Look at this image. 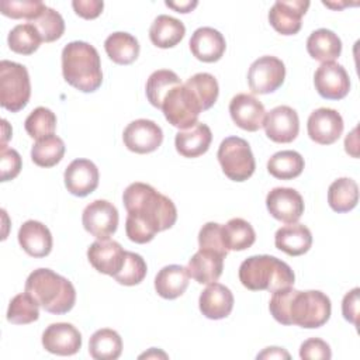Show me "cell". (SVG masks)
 <instances>
[{
  "label": "cell",
  "mask_w": 360,
  "mask_h": 360,
  "mask_svg": "<svg viewBox=\"0 0 360 360\" xmlns=\"http://www.w3.org/2000/svg\"><path fill=\"white\" fill-rule=\"evenodd\" d=\"M357 128H354L345 139V149L353 158H357Z\"/></svg>",
  "instance_id": "816d5d0a"
},
{
  "label": "cell",
  "mask_w": 360,
  "mask_h": 360,
  "mask_svg": "<svg viewBox=\"0 0 360 360\" xmlns=\"http://www.w3.org/2000/svg\"><path fill=\"white\" fill-rule=\"evenodd\" d=\"M212 141V132L207 124L197 122L191 128L181 129L176 134V150L184 158H198L204 155Z\"/></svg>",
  "instance_id": "d4e9b609"
},
{
  "label": "cell",
  "mask_w": 360,
  "mask_h": 360,
  "mask_svg": "<svg viewBox=\"0 0 360 360\" xmlns=\"http://www.w3.org/2000/svg\"><path fill=\"white\" fill-rule=\"evenodd\" d=\"M21 156L15 149L1 145L0 148V180L8 181L18 176L21 172Z\"/></svg>",
  "instance_id": "f6af8a7d"
},
{
  "label": "cell",
  "mask_w": 360,
  "mask_h": 360,
  "mask_svg": "<svg viewBox=\"0 0 360 360\" xmlns=\"http://www.w3.org/2000/svg\"><path fill=\"white\" fill-rule=\"evenodd\" d=\"M359 292L360 290L356 287L352 291H349L342 301V314L343 318L349 322H352L354 326L359 325Z\"/></svg>",
  "instance_id": "c3c4849f"
},
{
  "label": "cell",
  "mask_w": 360,
  "mask_h": 360,
  "mask_svg": "<svg viewBox=\"0 0 360 360\" xmlns=\"http://www.w3.org/2000/svg\"><path fill=\"white\" fill-rule=\"evenodd\" d=\"M198 98L202 111L211 108L217 98H218V93H219V87H218V82L217 79L210 75V73H195L191 77L187 79V82L184 83Z\"/></svg>",
  "instance_id": "f35d334b"
},
{
  "label": "cell",
  "mask_w": 360,
  "mask_h": 360,
  "mask_svg": "<svg viewBox=\"0 0 360 360\" xmlns=\"http://www.w3.org/2000/svg\"><path fill=\"white\" fill-rule=\"evenodd\" d=\"M31 96L30 75L24 65L1 60L0 62V104L3 108L17 112L22 110Z\"/></svg>",
  "instance_id": "8992f818"
},
{
  "label": "cell",
  "mask_w": 360,
  "mask_h": 360,
  "mask_svg": "<svg viewBox=\"0 0 360 360\" xmlns=\"http://www.w3.org/2000/svg\"><path fill=\"white\" fill-rule=\"evenodd\" d=\"M221 233L222 242L228 252L246 250L256 240L253 226L243 218H232L225 225H221Z\"/></svg>",
  "instance_id": "4dcf8cb0"
},
{
  "label": "cell",
  "mask_w": 360,
  "mask_h": 360,
  "mask_svg": "<svg viewBox=\"0 0 360 360\" xmlns=\"http://www.w3.org/2000/svg\"><path fill=\"white\" fill-rule=\"evenodd\" d=\"M104 49L114 63L131 65L139 55V42L134 35L118 31L107 37Z\"/></svg>",
  "instance_id": "f546056e"
},
{
  "label": "cell",
  "mask_w": 360,
  "mask_h": 360,
  "mask_svg": "<svg viewBox=\"0 0 360 360\" xmlns=\"http://www.w3.org/2000/svg\"><path fill=\"white\" fill-rule=\"evenodd\" d=\"M291 267L270 255L250 256L239 267V281L250 291L274 292L280 288L294 285Z\"/></svg>",
  "instance_id": "5b68a950"
},
{
  "label": "cell",
  "mask_w": 360,
  "mask_h": 360,
  "mask_svg": "<svg viewBox=\"0 0 360 360\" xmlns=\"http://www.w3.org/2000/svg\"><path fill=\"white\" fill-rule=\"evenodd\" d=\"M314 84L318 94L326 100H342L350 90L349 75L336 62H323L314 75Z\"/></svg>",
  "instance_id": "7c38bea8"
},
{
  "label": "cell",
  "mask_w": 360,
  "mask_h": 360,
  "mask_svg": "<svg viewBox=\"0 0 360 360\" xmlns=\"http://www.w3.org/2000/svg\"><path fill=\"white\" fill-rule=\"evenodd\" d=\"M125 252L115 240L97 239L87 249V259L98 273L114 277L124 264Z\"/></svg>",
  "instance_id": "d6986e66"
},
{
  "label": "cell",
  "mask_w": 360,
  "mask_h": 360,
  "mask_svg": "<svg viewBox=\"0 0 360 360\" xmlns=\"http://www.w3.org/2000/svg\"><path fill=\"white\" fill-rule=\"evenodd\" d=\"M308 7L307 0H278L269 11V22L278 34L294 35L301 30V20Z\"/></svg>",
  "instance_id": "2e32d148"
},
{
  "label": "cell",
  "mask_w": 360,
  "mask_h": 360,
  "mask_svg": "<svg viewBox=\"0 0 360 360\" xmlns=\"http://www.w3.org/2000/svg\"><path fill=\"white\" fill-rule=\"evenodd\" d=\"M307 51L311 58L319 62H333L342 52L340 38L330 30L319 28L311 32L307 39Z\"/></svg>",
  "instance_id": "f1b7e54d"
},
{
  "label": "cell",
  "mask_w": 360,
  "mask_h": 360,
  "mask_svg": "<svg viewBox=\"0 0 360 360\" xmlns=\"http://www.w3.org/2000/svg\"><path fill=\"white\" fill-rule=\"evenodd\" d=\"M122 201L128 212L125 232L135 243L150 242L158 232L172 228L177 219L174 202L146 183L129 184Z\"/></svg>",
  "instance_id": "6da1fadb"
},
{
  "label": "cell",
  "mask_w": 360,
  "mask_h": 360,
  "mask_svg": "<svg viewBox=\"0 0 360 360\" xmlns=\"http://www.w3.org/2000/svg\"><path fill=\"white\" fill-rule=\"evenodd\" d=\"M198 307L205 318L224 319L232 312L233 295L228 287L214 281L200 294Z\"/></svg>",
  "instance_id": "7402d4cb"
},
{
  "label": "cell",
  "mask_w": 360,
  "mask_h": 360,
  "mask_svg": "<svg viewBox=\"0 0 360 360\" xmlns=\"http://www.w3.org/2000/svg\"><path fill=\"white\" fill-rule=\"evenodd\" d=\"M188 45L193 56L205 63L219 60L226 48L224 35L211 27L197 28L193 32Z\"/></svg>",
  "instance_id": "44dd1931"
},
{
  "label": "cell",
  "mask_w": 360,
  "mask_h": 360,
  "mask_svg": "<svg viewBox=\"0 0 360 360\" xmlns=\"http://www.w3.org/2000/svg\"><path fill=\"white\" fill-rule=\"evenodd\" d=\"M84 229L97 239H108L118 226V211L107 200L90 202L82 215Z\"/></svg>",
  "instance_id": "30bf717a"
},
{
  "label": "cell",
  "mask_w": 360,
  "mask_h": 360,
  "mask_svg": "<svg viewBox=\"0 0 360 360\" xmlns=\"http://www.w3.org/2000/svg\"><path fill=\"white\" fill-rule=\"evenodd\" d=\"M269 139L277 143L292 142L300 131L298 114L288 105H278L266 112L263 122Z\"/></svg>",
  "instance_id": "5bb4252c"
},
{
  "label": "cell",
  "mask_w": 360,
  "mask_h": 360,
  "mask_svg": "<svg viewBox=\"0 0 360 360\" xmlns=\"http://www.w3.org/2000/svg\"><path fill=\"white\" fill-rule=\"evenodd\" d=\"M225 176L233 181L248 180L256 169V162L248 141L239 136L225 138L217 153Z\"/></svg>",
  "instance_id": "52a82bcc"
},
{
  "label": "cell",
  "mask_w": 360,
  "mask_h": 360,
  "mask_svg": "<svg viewBox=\"0 0 360 360\" xmlns=\"http://www.w3.org/2000/svg\"><path fill=\"white\" fill-rule=\"evenodd\" d=\"M269 309L273 318L281 325H298L314 329L328 322L332 304L329 297L322 291H298L290 285L273 292Z\"/></svg>",
  "instance_id": "7a4b0ae2"
},
{
  "label": "cell",
  "mask_w": 360,
  "mask_h": 360,
  "mask_svg": "<svg viewBox=\"0 0 360 360\" xmlns=\"http://www.w3.org/2000/svg\"><path fill=\"white\" fill-rule=\"evenodd\" d=\"M343 118L333 108H318L308 117L307 131L309 138L319 145L335 143L343 132Z\"/></svg>",
  "instance_id": "4fadbf2b"
},
{
  "label": "cell",
  "mask_w": 360,
  "mask_h": 360,
  "mask_svg": "<svg viewBox=\"0 0 360 360\" xmlns=\"http://www.w3.org/2000/svg\"><path fill=\"white\" fill-rule=\"evenodd\" d=\"M31 24L38 30L42 42H53L65 32V21L62 15L51 7H46L38 18L31 21Z\"/></svg>",
  "instance_id": "b9f144b4"
},
{
  "label": "cell",
  "mask_w": 360,
  "mask_h": 360,
  "mask_svg": "<svg viewBox=\"0 0 360 360\" xmlns=\"http://www.w3.org/2000/svg\"><path fill=\"white\" fill-rule=\"evenodd\" d=\"M42 346L52 354L72 356L82 347V335L72 323H51L42 333Z\"/></svg>",
  "instance_id": "e0dca14e"
},
{
  "label": "cell",
  "mask_w": 360,
  "mask_h": 360,
  "mask_svg": "<svg viewBox=\"0 0 360 360\" xmlns=\"http://www.w3.org/2000/svg\"><path fill=\"white\" fill-rule=\"evenodd\" d=\"M39 304L28 294H17L8 304L7 321L14 325H27L39 318Z\"/></svg>",
  "instance_id": "74e56055"
},
{
  "label": "cell",
  "mask_w": 360,
  "mask_h": 360,
  "mask_svg": "<svg viewBox=\"0 0 360 360\" xmlns=\"http://www.w3.org/2000/svg\"><path fill=\"white\" fill-rule=\"evenodd\" d=\"M229 114L239 128L255 132L263 127L266 110L253 94L239 93L229 103Z\"/></svg>",
  "instance_id": "ac0fdd59"
},
{
  "label": "cell",
  "mask_w": 360,
  "mask_h": 360,
  "mask_svg": "<svg viewBox=\"0 0 360 360\" xmlns=\"http://www.w3.org/2000/svg\"><path fill=\"white\" fill-rule=\"evenodd\" d=\"M285 79V66L276 56H260L248 72V84L255 94H269L276 91Z\"/></svg>",
  "instance_id": "9c48e42d"
},
{
  "label": "cell",
  "mask_w": 360,
  "mask_h": 360,
  "mask_svg": "<svg viewBox=\"0 0 360 360\" xmlns=\"http://www.w3.org/2000/svg\"><path fill=\"white\" fill-rule=\"evenodd\" d=\"M159 354L166 356V354H165V353H162V352H158V353H156V349H155V347H152L149 353H143V354H141L139 357H141V359H142V357H150V356H155V357H156V356H159Z\"/></svg>",
  "instance_id": "f5cc1de1"
},
{
  "label": "cell",
  "mask_w": 360,
  "mask_h": 360,
  "mask_svg": "<svg viewBox=\"0 0 360 360\" xmlns=\"http://www.w3.org/2000/svg\"><path fill=\"white\" fill-rule=\"evenodd\" d=\"M63 79L83 93L96 91L103 83L101 62L97 49L84 42H69L62 51Z\"/></svg>",
  "instance_id": "3957f363"
},
{
  "label": "cell",
  "mask_w": 360,
  "mask_h": 360,
  "mask_svg": "<svg viewBox=\"0 0 360 360\" xmlns=\"http://www.w3.org/2000/svg\"><path fill=\"white\" fill-rule=\"evenodd\" d=\"M46 6L38 0H1L0 11L3 15L14 20H28L30 22L38 18Z\"/></svg>",
  "instance_id": "60d3db41"
},
{
  "label": "cell",
  "mask_w": 360,
  "mask_h": 360,
  "mask_svg": "<svg viewBox=\"0 0 360 360\" xmlns=\"http://www.w3.org/2000/svg\"><path fill=\"white\" fill-rule=\"evenodd\" d=\"M18 243L32 257H45L52 250L51 231L39 221H25L18 231Z\"/></svg>",
  "instance_id": "cb8c5ba5"
},
{
  "label": "cell",
  "mask_w": 360,
  "mask_h": 360,
  "mask_svg": "<svg viewBox=\"0 0 360 360\" xmlns=\"http://www.w3.org/2000/svg\"><path fill=\"white\" fill-rule=\"evenodd\" d=\"M28 292L46 312L62 315L69 312L76 302V290L63 276L51 269L34 270L25 281Z\"/></svg>",
  "instance_id": "277c9868"
},
{
  "label": "cell",
  "mask_w": 360,
  "mask_h": 360,
  "mask_svg": "<svg viewBox=\"0 0 360 360\" xmlns=\"http://www.w3.org/2000/svg\"><path fill=\"white\" fill-rule=\"evenodd\" d=\"M274 245L278 250L290 256H301L307 253L312 245L311 231L302 224H288L277 229Z\"/></svg>",
  "instance_id": "484cf974"
},
{
  "label": "cell",
  "mask_w": 360,
  "mask_h": 360,
  "mask_svg": "<svg viewBox=\"0 0 360 360\" xmlns=\"http://www.w3.org/2000/svg\"><path fill=\"white\" fill-rule=\"evenodd\" d=\"M122 139L131 152L143 155L156 150L162 145L163 132L155 121L139 118L125 127Z\"/></svg>",
  "instance_id": "8fae6325"
},
{
  "label": "cell",
  "mask_w": 360,
  "mask_h": 360,
  "mask_svg": "<svg viewBox=\"0 0 360 360\" xmlns=\"http://www.w3.org/2000/svg\"><path fill=\"white\" fill-rule=\"evenodd\" d=\"M160 110L169 124L180 129H187L197 124L202 107L186 84H179L165 96Z\"/></svg>",
  "instance_id": "ba28073f"
},
{
  "label": "cell",
  "mask_w": 360,
  "mask_h": 360,
  "mask_svg": "<svg viewBox=\"0 0 360 360\" xmlns=\"http://www.w3.org/2000/svg\"><path fill=\"white\" fill-rule=\"evenodd\" d=\"M225 257L226 256L219 252L200 249L188 260L187 270L190 277L200 284H211L217 281L222 274Z\"/></svg>",
  "instance_id": "603a6c76"
},
{
  "label": "cell",
  "mask_w": 360,
  "mask_h": 360,
  "mask_svg": "<svg viewBox=\"0 0 360 360\" xmlns=\"http://www.w3.org/2000/svg\"><path fill=\"white\" fill-rule=\"evenodd\" d=\"M179 84H181V82L173 70H156L149 76L146 82V97L153 107L160 108L165 96Z\"/></svg>",
  "instance_id": "d590c367"
},
{
  "label": "cell",
  "mask_w": 360,
  "mask_h": 360,
  "mask_svg": "<svg viewBox=\"0 0 360 360\" xmlns=\"http://www.w3.org/2000/svg\"><path fill=\"white\" fill-rule=\"evenodd\" d=\"M257 359H290V354L283 347H266L257 354Z\"/></svg>",
  "instance_id": "681fc988"
},
{
  "label": "cell",
  "mask_w": 360,
  "mask_h": 360,
  "mask_svg": "<svg viewBox=\"0 0 360 360\" xmlns=\"http://www.w3.org/2000/svg\"><path fill=\"white\" fill-rule=\"evenodd\" d=\"M148 267L143 257L134 252H125V259L121 270L114 276L115 281L122 285H136L146 276Z\"/></svg>",
  "instance_id": "7bdbcfd3"
},
{
  "label": "cell",
  "mask_w": 360,
  "mask_h": 360,
  "mask_svg": "<svg viewBox=\"0 0 360 360\" xmlns=\"http://www.w3.org/2000/svg\"><path fill=\"white\" fill-rule=\"evenodd\" d=\"M72 7L75 13L82 18L93 20L101 14L104 3L100 0H75L72 1Z\"/></svg>",
  "instance_id": "7dc6e473"
},
{
  "label": "cell",
  "mask_w": 360,
  "mask_h": 360,
  "mask_svg": "<svg viewBox=\"0 0 360 360\" xmlns=\"http://www.w3.org/2000/svg\"><path fill=\"white\" fill-rule=\"evenodd\" d=\"M65 186L76 197H86L98 186V169L89 159H75L66 167Z\"/></svg>",
  "instance_id": "ffe728a7"
},
{
  "label": "cell",
  "mask_w": 360,
  "mask_h": 360,
  "mask_svg": "<svg viewBox=\"0 0 360 360\" xmlns=\"http://www.w3.org/2000/svg\"><path fill=\"white\" fill-rule=\"evenodd\" d=\"M7 42L13 52L20 55H31L39 48L42 39L38 30L31 22H27L15 25L8 32Z\"/></svg>",
  "instance_id": "8d00e7d4"
},
{
  "label": "cell",
  "mask_w": 360,
  "mask_h": 360,
  "mask_svg": "<svg viewBox=\"0 0 360 360\" xmlns=\"http://www.w3.org/2000/svg\"><path fill=\"white\" fill-rule=\"evenodd\" d=\"M266 207L273 218L284 224H294L304 214V200L301 194L290 187H276L269 191Z\"/></svg>",
  "instance_id": "9a60e30c"
},
{
  "label": "cell",
  "mask_w": 360,
  "mask_h": 360,
  "mask_svg": "<svg viewBox=\"0 0 360 360\" xmlns=\"http://www.w3.org/2000/svg\"><path fill=\"white\" fill-rule=\"evenodd\" d=\"M190 274L187 267L169 264L159 270L155 277V290L165 300H174L184 294L188 287Z\"/></svg>",
  "instance_id": "4316f807"
},
{
  "label": "cell",
  "mask_w": 360,
  "mask_h": 360,
  "mask_svg": "<svg viewBox=\"0 0 360 360\" xmlns=\"http://www.w3.org/2000/svg\"><path fill=\"white\" fill-rule=\"evenodd\" d=\"M300 357L304 360H329L332 352L329 345L319 338H309L300 347Z\"/></svg>",
  "instance_id": "bcb514c9"
},
{
  "label": "cell",
  "mask_w": 360,
  "mask_h": 360,
  "mask_svg": "<svg viewBox=\"0 0 360 360\" xmlns=\"http://www.w3.org/2000/svg\"><path fill=\"white\" fill-rule=\"evenodd\" d=\"M304 158L295 150H280L267 162L269 173L280 180H291L298 177L304 170Z\"/></svg>",
  "instance_id": "836d02e7"
},
{
  "label": "cell",
  "mask_w": 360,
  "mask_h": 360,
  "mask_svg": "<svg viewBox=\"0 0 360 360\" xmlns=\"http://www.w3.org/2000/svg\"><path fill=\"white\" fill-rule=\"evenodd\" d=\"M198 245L200 249H210L219 252L225 256L228 255V250L225 249V245L222 242L221 224L207 222L205 225H202V228L198 232Z\"/></svg>",
  "instance_id": "ee69618b"
},
{
  "label": "cell",
  "mask_w": 360,
  "mask_h": 360,
  "mask_svg": "<svg viewBox=\"0 0 360 360\" xmlns=\"http://www.w3.org/2000/svg\"><path fill=\"white\" fill-rule=\"evenodd\" d=\"M359 201V186L350 177L335 180L328 188V202L335 212H349Z\"/></svg>",
  "instance_id": "1f68e13d"
},
{
  "label": "cell",
  "mask_w": 360,
  "mask_h": 360,
  "mask_svg": "<svg viewBox=\"0 0 360 360\" xmlns=\"http://www.w3.org/2000/svg\"><path fill=\"white\" fill-rule=\"evenodd\" d=\"M65 155V143L56 135L38 139L31 149V159L39 167H52L58 165Z\"/></svg>",
  "instance_id": "e575fe53"
},
{
  "label": "cell",
  "mask_w": 360,
  "mask_h": 360,
  "mask_svg": "<svg viewBox=\"0 0 360 360\" xmlns=\"http://www.w3.org/2000/svg\"><path fill=\"white\" fill-rule=\"evenodd\" d=\"M24 127L32 139H42L53 135L56 128V115L46 107H37L25 118Z\"/></svg>",
  "instance_id": "ab89813d"
},
{
  "label": "cell",
  "mask_w": 360,
  "mask_h": 360,
  "mask_svg": "<svg viewBox=\"0 0 360 360\" xmlns=\"http://www.w3.org/2000/svg\"><path fill=\"white\" fill-rule=\"evenodd\" d=\"M184 24L180 20L166 14L158 15L149 28V38L152 44L162 49L176 46L184 38Z\"/></svg>",
  "instance_id": "83f0119b"
},
{
  "label": "cell",
  "mask_w": 360,
  "mask_h": 360,
  "mask_svg": "<svg viewBox=\"0 0 360 360\" xmlns=\"http://www.w3.org/2000/svg\"><path fill=\"white\" fill-rule=\"evenodd\" d=\"M89 353L96 360H115L122 353L121 336L108 328L96 330L89 340Z\"/></svg>",
  "instance_id": "d6a6232c"
},
{
  "label": "cell",
  "mask_w": 360,
  "mask_h": 360,
  "mask_svg": "<svg viewBox=\"0 0 360 360\" xmlns=\"http://www.w3.org/2000/svg\"><path fill=\"white\" fill-rule=\"evenodd\" d=\"M165 4L167 6V7H170V8H173V10H176L177 13H183V14H186V13H190L193 8H195L197 7V4H198V1H180V3H174V1H165Z\"/></svg>",
  "instance_id": "f907efd6"
}]
</instances>
